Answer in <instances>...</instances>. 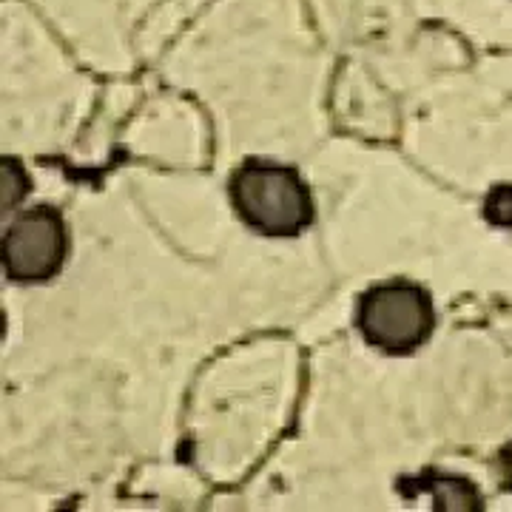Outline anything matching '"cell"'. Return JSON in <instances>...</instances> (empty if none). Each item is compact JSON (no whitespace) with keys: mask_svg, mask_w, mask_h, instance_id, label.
Returning <instances> with one entry per match:
<instances>
[{"mask_svg":"<svg viewBox=\"0 0 512 512\" xmlns=\"http://www.w3.org/2000/svg\"><path fill=\"white\" fill-rule=\"evenodd\" d=\"M228 197L239 220L265 237H299L316 220L311 188L293 165L251 157L231 171Z\"/></svg>","mask_w":512,"mask_h":512,"instance_id":"cell-1","label":"cell"},{"mask_svg":"<svg viewBox=\"0 0 512 512\" xmlns=\"http://www.w3.org/2000/svg\"><path fill=\"white\" fill-rule=\"evenodd\" d=\"M356 328L376 350L387 356H407L419 350L436 330L433 296L410 279L373 285L359 299Z\"/></svg>","mask_w":512,"mask_h":512,"instance_id":"cell-2","label":"cell"},{"mask_svg":"<svg viewBox=\"0 0 512 512\" xmlns=\"http://www.w3.org/2000/svg\"><path fill=\"white\" fill-rule=\"evenodd\" d=\"M69 256V228L55 205H35L3 234V274L12 282H49Z\"/></svg>","mask_w":512,"mask_h":512,"instance_id":"cell-3","label":"cell"},{"mask_svg":"<svg viewBox=\"0 0 512 512\" xmlns=\"http://www.w3.org/2000/svg\"><path fill=\"white\" fill-rule=\"evenodd\" d=\"M396 490L404 498H416V493H430L436 501V510L481 512V493L470 478L447 476L439 470H424L416 478H399Z\"/></svg>","mask_w":512,"mask_h":512,"instance_id":"cell-4","label":"cell"},{"mask_svg":"<svg viewBox=\"0 0 512 512\" xmlns=\"http://www.w3.org/2000/svg\"><path fill=\"white\" fill-rule=\"evenodd\" d=\"M29 191V177L15 157H3V208L12 211Z\"/></svg>","mask_w":512,"mask_h":512,"instance_id":"cell-5","label":"cell"},{"mask_svg":"<svg viewBox=\"0 0 512 512\" xmlns=\"http://www.w3.org/2000/svg\"><path fill=\"white\" fill-rule=\"evenodd\" d=\"M484 220L495 228H512V185H495L487 194Z\"/></svg>","mask_w":512,"mask_h":512,"instance_id":"cell-6","label":"cell"},{"mask_svg":"<svg viewBox=\"0 0 512 512\" xmlns=\"http://www.w3.org/2000/svg\"><path fill=\"white\" fill-rule=\"evenodd\" d=\"M498 467H501V487L512 493V444L498 453Z\"/></svg>","mask_w":512,"mask_h":512,"instance_id":"cell-7","label":"cell"}]
</instances>
